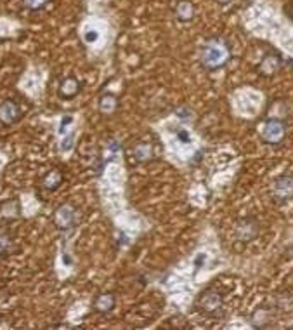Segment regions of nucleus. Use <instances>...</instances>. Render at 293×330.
I'll use <instances>...</instances> for the list:
<instances>
[{"label":"nucleus","instance_id":"f257e3e1","mask_svg":"<svg viewBox=\"0 0 293 330\" xmlns=\"http://www.w3.org/2000/svg\"><path fill=\"white\" fill-rule=\"evenodd\" d=\"M229 59V49L224 42L220 40H210L208 44L203 47L201 52V63L205 68L208 70H215V68H220L227 63Z\"/></svg>","mask_w":293,"mask_h":330},{"label":"nucleus","instance_id":"f03ea898","mask_svg":"<svg viewBox=\"0 0 293 330\" xmlns=\"http://www.w3.org/2000/svg\"><path fill=\"white\" fill-rule=\"evenodd\" d=\"M76 223H78V214H76V211L72 205L63 203V205H59V207L55 209L54 212L55 228L66 231V230H72L73 226H76Z\"/></svg>","mask_w":293,"mask_h":330},{"label":"nucleus","instance_id":"7ed1b4c3","mask_svg":"<svg viewBox=\"0 0 293 330\" xmlns=\"http://www.w3.org/2000/svg\"><path fill=\"white\" fill-rule=\"evenodd\" d=\"M196 306H198V310L201 311V313L214 316V314H217L219 311L222 310V295L214 291H206L205 294L198 299V304H196Z\"/></svg>","mask_w":293,"mask_h":330},{"label":"nucleus","instance_id":"20e7f679","mask_svg":"<svg viewBox=\"0 0 293 330\" xmlns=\"http://www.w3.org/2000/svg\"><path fill=\"white\" fill-rule=\"evenodd\" d=\"M285 123L281 122V120H267L266 125H264V131H262V137H264V141H267V143H281V139L285 137Z\"/></svg>","mask_w":293,"mask_h":330},{"label":"nucleus","instance_id":"39448f33","mask_svg":"<svg viewBox=\"0 0 293 330\" xmlns=\"http://www.w3.org/2000/svg\"><path fill=\"white\" fill-rule=\"evenodd\" d=\"M21 118V108L18 106L16 101L5 99L0 103V123L4 125H12Z\"/></svg>","mask_w":293,"mask_h":330},{"label":"nucleus","instance_id":"423d86ee","mask_svg":"<svg viewBox=\"0 0 293 330\" xmlns=\"http://www.w3.org/2000/svg\"><path fill=\"white\" fill-rule=\"evenodd\" d=\"M273 195L277 200H290L293 198V175H281L274 181Z\"/></svg>","mask_w":293,"mask_h":330},{"label":"nucleus","instance_id":"0eeeda50","mask_svg":"<svg viewBox=\"0 0 293 330\" xmlns=\"http://www.w3.org/2000/svg\"><path fill=\"white\" fill-rule=\"evenodd\" d=\"M80 89H82V84H80L78 80L73 78V77H68V78H64L59 84L57 94H59V97H63V99H73L80 92Z\"/></svg>","mask_w":293,"mask_h":330},{"label":"nucleus","instance_id":"6e6552de","mask_svg":"<svg viewBox=\"0 0 293 330\" xmlns=\"http://www.w3.org/2000/svg\"><path fill=\"white\" fill-rule=\"evenodd\" d=\"M116 306V297L111 292H103V294L95 295L94 299V310L97 313H110Z\"/></svg>","mask_w":293,"mask_h":330},{"label":"nucleus","instance_id":"1a4fd4ad","mask_svg":"<svg viewBox=\"0 0 293 330\" xmlns=\"http://www.w3.org/2000/svg\"><path fill=\"white\" fill-rule=\"evenodd\" d=\"M279 68H281V58L276 56V54H267V56L262 59L260 66H258V72H260L262 75L271 77L274 75Z\"/></svg>","mask_w":293,"mask_h":330},{"label":"nucleus","instance_id":"9d476101","mask_svg":"<svg viewBox=\"0 0 293 330\" xmlns=\"http://www.w3.org/2000/svg\"><path fill=\"white\" fill-rule=\"evenodd\" d=\"M255 235H257V224H255L252 219H245V221H241V223L238 224V228H236V236H238L239 240H243V242L255 238Z\"/></svg>","mask_w":293,"mask_h":330},{"label":"nucleus","instance_id":"9b49d317","mask_svg":"<svg viewBox=\"0 0 293 330\" xmlns=\"http://www.w3.org/2000/svg\"><path fill=\"white\" fill-rule=\"evenodd\" d=\"M63 181H64V177H63V174H61L59 169H52L51 172L45 174L44 179H42V186H44L47 191H55L61 184H63Z\"/></svg>","mask_w":293,"mask_h":330},{"label":"nucleus","instance_id":"f8f14e48","mask_svg":"<svg viewBox=\"0 0 293 330\" xmlns=\"http://www.w3.org/2000/svg\"><path fill=\"white\" fill-rule=\"evenodd\" d=\"M118 108V99L113 94H103L99 99V112L103 115H113Z\"/></svg>","mask_w":293,"mask_h":330},{"label":"nucleus","instance_id":"ddd939ff","mask_svg":"<svg viewBox=\"0 0 293 330\" xmlns=\"http://www.w3.org/2000/svg\"><path fill=\"white\" fill-rule=\"evenodd\" d=\"M153 144L149 143H137L134 146V158L137 160V162H149V160H153Z\"/></svg>","mask_w":293,"mask_h":330},{"label":"nucleus","instance_id":"4468645a","mask_svg":"<svg viewBox=\"0 0 293 330\" xmlns=\"http://www.w3.org/2000/svg\"><path fill=\"white\" fill-rule=\"evenodd\" d=\"M194 14V7L189 0H179L175 5V18L179 21H189Z\"/></svg>","mask_w":293,"mask_h":330},{"label":"nucleus","instance_id":"2eb2a0df","mask_svg":"<svg viewBox=\"0 0 293 330\" xmlns=\"http://www.w3.org/2000/svg\"><path fill=\"white\" fill-rule=\"evenodd\" d=\"M271 322V314L267 310H257L252 316V323L255 327H266Z\"/></svg>","mask_w":293,"mask_h":330},{"label":"nucleus","instance_id":"dca6fc26","mask_svg":"<svg viewBox=\"0 0 293 330\" xmlns=\"http://www.w3.org/2000/svg\"><path fill=\"white\" fill-rule=\"evenodd\" d=\"M73 146H75V134H68L63 137V141H61V151H64V153H68V151H72Z\"/></svg>","mask_w":293,"mask_h":330},{"label":"nucleus","instance_id":"f3484780","mask_svg":"<svg viewBox=\"0 0 293 330\" xmlns=\"http://www.w3.org/2000/svg\"><path fill=\"white\" fill-rule=\"evenodd\" d=\"M47 2L49 0H23V4L26 5L28 9H33V11H35V9H42Z\"/></svg>","mask_w":293,"mask_h":330},{"label":"nucleus","instance_id":"a211bd4d","mask_svg":"<svg viewBox=\"0 0 293 330\" xmlns=\"http://www.w3.org/2000/svg\"><path fill=\"white\" fill-rule=\"evenodd\" d=\"M9 245H11V240H9V236L0 235V254H4V252L9 249Z\"/></svg>","mask_w":293,"mask_h":330},{"label":"nucleus","instance_id":"6ab92c4d","mask_svg":"<svg viewBox=\"0 0 293 330\" xmlns=\"http://www.w3.org/2000/svg\"><path fill=\"white\" fill-rule=\"evenodd\" d=\"M73 122V116L72 115H66L63 116V120H61V127H59V132L61 134H64V131H66V127L70 125V123Z\"/></svg>","mask_w":293,"mask_h":330},{"label":"nucleus","instance_id":"aec40b11","mask_svg":"<svg viewBox=\"0 0 293 330\" xmlns=\"http://www.w3.org/2000/svg\"><path fill=\"white\" fill-rule=\"evenodd\" d=\"M177 137H179V141H181V143H189V141H191L189 132H186L184 129H179V131H177Z\"/></svg>","mask_w":293,"mask_h":330},{"label":"nucleus","instance_id":"412c9836","mask_svg":"<svg viewBox=\"0 0 293 330\" xmlns=\"http://www.w3.org/2000/svg\"><path fill=\"white\" fill-rule=\"evenodd\" d=\"M97 39H99L97 32H87L85 33V42H87V44H92V42H95Z\"/></svg>","mask_w":293,"mask_h":330},{"label":"nucleus","instance_id":"4be33fe9","mask_svg":"<svg viewBox=\"0 0 293 330\" xmlns=\"http://www.w3.org/2000/svg\"><path fill=\"white\" fill-rule=\"evenodd\" d=\"M175 115H177L179 118H184V120H189L191 118V112H189V110H179V112H175Z\"/></svg>","mask_w":293,"mask_h":330},{"label":"nucleus","instance_id":"5701e85b","mask_svg":"<svg viewBox=\"0 0 293 330\" xmlns=\"http://www.w3.org/2000/svg\"><path fill=\"white\" fill-rule=\"evenodd\" d=\"M63 263L66 264V266H72V264H73V259L70 257V255H68L66 252H64V254H63Z\"/></svg>","mask_w":293,"mask_h":330},{"label":"nucleus","instance_id":"b1692460","mask_svg":"<svg viewBox=\"0 0 293 330\" xmlns=\"http://www.w3.org/2000/svg\"><path fill=\"white\" fill-rule=\"evenodd\" d=\"M220 4H229V2H233V0H219Z\"/></svg>","mask_w":293,"mask_h":330},{"label":"nucleus","instance_id":"393cba45","mask_svg":"<svg viewBox=\"0 0 293 330\" xmlns=\"http://www.w3.org/2000/svg\"><path fill=\"white\" fill-rule=\"evenodd\" d=\"M290 16H292V19H293V9H292V11H290Z\"/></svg>","mask_w":293,"mask_h":330}]
</instances>
